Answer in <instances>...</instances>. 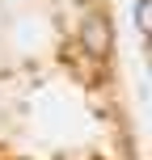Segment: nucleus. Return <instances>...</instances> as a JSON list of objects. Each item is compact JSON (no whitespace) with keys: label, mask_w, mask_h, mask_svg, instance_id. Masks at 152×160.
Wrapping results in <instances>:
<instances>
[{"label":"nucleus","mask_w":152,"mask_h":160,"mask_svg":"<svg viewBox=\"0 0 152 160\" xmlns=\"http://www.w3.org/2000/svg\"><path fill=\"white\" fill-rule=\"evenodd\" d=\"M80 42H85V51L93 59H106V55H110V21H106V17H85Z\"/></svg>","instance_id":"1"},{"label":"nucleus","mask_w":152,"mask_h":160,"mask_svg":"<svg viewBox=\"0 0 152 160\" xmlns=\"http://www.w3.org/2000/svg\"><path fill=\"white\" fill-rule=\"evenodd\" d=\"M135 30H139V34L152 30V4H148V0H139V4H135Z\"/></svg>","instance_id":"2"}]
</instances>
